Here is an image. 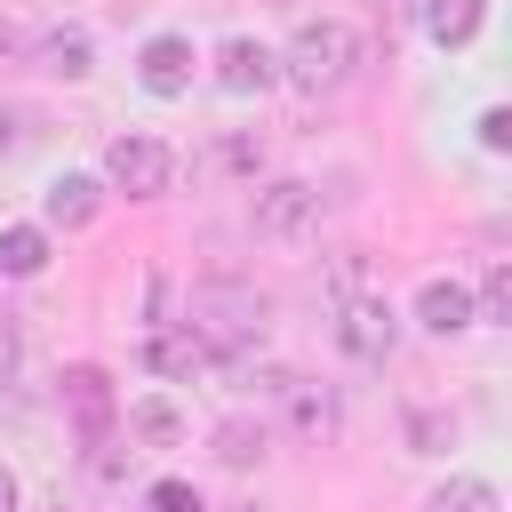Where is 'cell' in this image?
<instances>
[{
  "instance_id": "18",
  "label": "cell",
  "mask_w": 512,
  "mask_h": 512,
  "mask_svg": "<svg viewBox=\"0 0 512 512\" xmlns=\"http://www.w3.org/2000/svg\"><path fill=\"white\" fill-rule=\"evenodd\" d=\"M128 432L152 440V448H176V440H184V416H176L168 400H128Z\"/></svg>"
},
{
  "instance_id": "6",
  "label": "cell",
  "mask_w": 512,
  "mask_h": 512,
  "mask_svg": "<svg viewBox=\"0 0 512 512\" xmlns=\"http://www.w3.org/2000/svg\"><path fill=\"white\" fill-rule=\"evenodd\" d=\"M144 368H152V376H168V384H192V376H208V368H216V352H208L184 320H160V328L144 336Z\"/></svg>"
},
{
  "instance_id": "16",
  "label": "cell",
  "mask_w": 512,
  "mask_h": 512,
  "mask_svg": "<svg viewBox=\"0 0 512 512\" xmlns=\"http://www.w3.org/2000/svg\"><path fill=\"white\" fill-rule=\"evenodd\" d=\"M48 264V232L40 224H0V272L8 280H32Z\"/></svg>"
},
{
  "instance_id": "24",
  "label": "cell",
  "mask_w": 512,
  "mask_h": 512,
  "mask_svg": "<svg viewBox=\"0 0 512 512\" xmlns=\"http://www.w3.org/2000/svg\"><path fill=\"white\" fill-rule=\"evenodd\" d=\"M480 144L504 152V144H512V112H480Z\"/></svg>"
},
{
  "instance_id": "22",
  "label": "cell",
  "mask_w": 512,
  "mask_h": 512,
  "mask_svg": "<svg viewBox=\"0 0 512 512\" xmlns=\"http://www.w3.org/2000/svg\"><path fill=\"white\" fill-rule=\"evenodd\" d=\"M16 376H24V336L0 320V392H16Z\"/></svg>"
},
{
  "instance_id": "9",
  "label": "cell",
  "mask_w": 512,
  "mask_h": 512,
  "mask_svg": "<svg viewBox=\"0 0 512 512\" xmlns=\"http://www.w3.org/2000/svg\"><path fill=\"white\" fill-rule=\"evenodd\" d=\"M192 64H200V56H192L184 32H152V40L136 48V80H144L152 96H184V88H192Z\"/></svg>"
},
{
  "instance_id": "19",
  "label": "cell",
  "mask_w": 512,
  "mask_h": 512,
  "mask_svg": "<svg viewBox=\"0 0 512 512\" xmlns=\"http://www.w3.org/2000/svg\"><path fill=\"white\" fill-rule=\"evenodd\" d=\"M504 312H512V272H504V264H488V280H480V304H472V320L504 328Z\"/></svg>"
},
{
  "instance_id": "20",
  "label": "cell",
  "mask_w": 512,
  "mask_h": 512,
  "mask_svg": "<svg viewBox=\"0 0 512 512\" xmlns=\"http://www.w3.org/2000/svg\"><path fill=\"white\" fill-rule=\"evenodd\" d=\"M144 512H208V504H200L192 480H152V488H144Z\"/></svg>"
},
{
  "instance_id": "11",
  "label": "cell",
  "mask_w": 512,
  "mask_h": 512,
  "mask_svg": "<svg viewBox=\"0 0 512 512\" xmlns=\"http://www.w3.org/2000/svg\"><path fill=\"white\" fill-rule=\"evenodd\" d=\"M96 208H104V184H96V176H48V192H40V216H48L56 232H80Z\"/></svg>"
},
{
  "instance_id": "27",
  "label": "cell",
  "mask_w": 512,
  "mask_h": 512,
  "mask_svg": "<svg viewBox=\"0 0 512 512\" xmlns=\"http://www.w3.org/2000/svg\"><path fill=\"white\" fill-rule=\"evenodd\" d=\"M8 48H16V16L0 8V56H8Z\"/></svg>"
},
{
  "instance_id": "26",
  "label": "cell",
  "mask_w": 512,
  "mask_h": 512,
  "mask_svg": "<svg viewBox=\"0 0 512 512\" xmlns=\"http://www.w3.org/2000/svg\"><path fill=\"white\" fill-rule=\"evenodd\" d=\"M0 512H16V472L0 464Z\"/></svg>"
},
{
  "instance_id": "21",
  "label": "cell",
  "mask_w": 512,
  "mask_h": 512,
  "mask_svg": "<svg viewBox=\"0 0 512 512\" xmlns=\"http://www.w3.org/2000/svg\"><path fill=\"white\" fill-rule=\"evenodd\" d=\"M408 440H416V448L432 456V448H448V440H456V424H448V416H424V408H416V416H408Z\"/></svg>"
},
{
  "instance_id": "5",
  "label": "cell",
  "mask_w": 512,
  "mask_h": 512,
  "mask_svg": "<svg viewBox=\"0 0 512 512\" xmlns=\"http://www.w3.org/2000/svg\"><path fill=\"white\" fill-rule=\"evenodd\" d=\"M336 344H344L352 360H368V368H376V360H392V344H400L392 304H384V296H368V288H360V296H344V304H336Z\"/></svg>"
},
{
  "instance_id": "3",
  "label": "cell",
  "mask_w": 512,
  "mask_h": 512,
  "mask_svg": "<svg viewBox=\"0 0 512 512\" xmlns=\"http://www.w3.org/2000/svg\"><path fill=\"white\" fill-rule=\"evenodd\" d=\"M104 184L128 192V200H160L176 184V152L160 136H112L104 144Z\"/></svg>"
},
{
  "instance_id": "13",
  "label": "cell",
  "mask_w": 512,
  "mask_h": 512,
  "mask_svg": "<svg viewBox=\"0 0 512 512\" xmlns=\"http://www.w3.org/2000/svg\"><path fill=\"white\" fill-rule=\"evenodd\" d=\"M480 16H488V0H424V40L432 48H472Z\"/></svg>"
},
{
  "instance_id": "7",
  "label": "cell",
  "mask_w": 512,
  "mask_h": 512,
  "mask_svg": "<svg viewBox=\"0 0 512 512\" xmlns=\"http://www.w3.org/2000/svg\"><path fill=\"white\" fill-rule=\"evenodd\" d=\"M280 392V408H288V424H296V440H336V424H344V400L328 392V384H312V376H280L272 384Z\"/></svg>"
},
{
  "instance_id": "23",
  "label": "cell",
  "mask_w": 512,
  "mask_h": 512,
  "mask_svg": "<svg viewBox=\"0 0 512 512\" xmlns=\"http://www.w3.org/2000/svg\"><path fill=\"white\" fill-rule=\"evenodd\" d=\"M360 280H368L360 256H336V264H328V288H336V296H360Z\"/></svg>"
},
{
  "instance_id": "10",
  "label": "cell",
  "mask_w": 512,
  "mask_h": 512,
  "mask_svg": "<svg viewBox=\"0 0 512 512\" xmlns=\"http://www.w3.org/2000/svg\"><path fill=\"white\" fill-rule=\"evenodd\" d=\"M216 80H224L232 96H256V88L280 80V56H272L264 40H248V32H232V40L216 48Z\"/></svg>"
},
{
  "instance_id": "12",
  "label": "cell",
  "mask_w": 512,
  "mask_h": 512,
  "mask_svg": "<svg viewBox=\"0 0 512 512\" xmlns=\"http://www.w3.org/2000/svg\"><path fill=\"white\" fill-rule=\"evenodd\" d=\"M416 320H424L432 336H464V328H472V288H464V280H424Z\"/></svg>"
},
{
  "instance_id": "2",
  "label": "cell",
  "mask_w": 512,
  "mask_h": 512,
  "mask_svg": "<svg viewBox=\"0 0 512 512\" xmlns=\"http://www.w3.org/2000/svg\"><path fill=\"white\" fill-rule=\"evenodd\" d=\"M264 320H272V296L248 288V280H200V288H192V312H184V328H192L216 360L256 352V344H264Z\"/></svg>"
},
{
  "instance_id": "25",
  "label": "cell",
  "mask_w": 512,
  "mask_h": 512,
  "mask_svg": "<svg viewBox=\"0 0 512 512\" xmlns=\"http://www.w3.org/2000/svg\"><path fill=\"white\" fill-rule=\"evenodd\" d=\"M8 152H16V112L0 104V160H8Z\"/></svg>"
},
{
  "instance_id": "8",
  "label": "cell",
  "mask_w": 512,
  "mask_h": 512,
  "mask_svg": "<svg viewBox=\"0 0 512 512\" xmlns=\"http://www.w3.org/2000/svg\"><path fill=\"white\" fill-rule=\"evenodd\" d=\"M56 400H64V416L80 424V440H104V432H112V416H120V400H112L104 368H64Z\"/></svg>"
},
{
  "instance_id": "17",
  "label": "cell",
  "mask_w": 512,
  "mask_h": 512,
  "mask_svg": "<svg viewBox=\"0 0 512 512\" xmlns=\"http://www.w3.org/2000/svg\"><path fill=\"white\" fill-rule=\"evenodd\" d=\"M424 512H496V488H488L480 472H456V480H440V488L424 496Z\"/></svg>"
},
{
  "instance_id": "4",
  "label": "cell",
  "mask_w": 512,
  "mask_h": 512,
  "mask_svg": "<svg viewBox=\"0 0 512 512\" xmlns=\"http://www.w3.org/2000/svg\"><path fill=\"white\" fill-rule=\"evenodd\" d=\"M248 224H256L264 240H304V232L320 224V184H304V176H272V184H256Z\"/></svg>"
},
{
  "instance_id": "14",
  "label": "cell",
  "mask_w": 512,
  "mask_h": 512,
  "mask_svg": "<svg viewBox=\"0 0 512 512\" xmlns=\"http://www.w3.org/2000/svg\"><path fill=\"white\" fill-rule=\"evenodd\" d=\"M88 64H96V48H88V32H80V24L40 32V72H56V80H88Z\"/></svg>"
},
{
  "instance_id": "15",
  "label": "cell",
  "mask_w": 512,
  "mask_h": 512,
  "mask_svg": "<svg viewBox=\"0 0 512 512\" xmlns=\"http://www.w3.org/2000/svg\"><path fill=\"white\" fill-rule=\"evenodd\" d=\"M264 424H248V416H224L216 432H208V448H216V464H232V472H248V464H264Z\"/></svg>"
},
{
  "instance_id": "1",
  "label": "cell",
  "mask_w": 512,
  "mask_h": 512,
  "mask_svg": "<svg viewBox=\"0 0 512 512\" xmlns=\"http://www.w3.org/2000/svg\"><path fill=\"white\" fill-rule=\"evenodd\" d=\"M360 56H368V40H360L344 16H312V24L288 32V48H280V80H288L296 96H336V88L360 72Z\"/></svg>"
}]
</instances>
